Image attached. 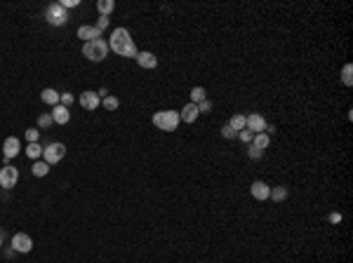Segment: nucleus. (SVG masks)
I'll list each match as a JSON object with an SVG mask.
<instances>
[{"label":"nucleus","instance_id":"nucleus-11","mask_svg":"<svg viewBox=\"0 0 353 263\" xmlns=\"http://www.w3.org/2000/svg\"><path fill=\"white\" fill-rule=\"evenodd\" d=\"M19 150H22L19 139H17V136H8L5 144H3V155H5V160H12L15 155H19Z\"/></svg>","mask_w":353,"mask_h":263},{"label":"nucleus","instance_id":"nucleus-24","mask_svg":"<svg viewBox=\"0 0 353 263\" xmlns=\"http://www.w3.org/2000/svg\"><path fill=\"white\" fill-rule=\"evenodd\" d=\"M341 82H344L346 87L353 85V66L351 64H346L344 68H341Z\"/></svg>","mask_w":353,"mask_h":263},{"label":"nucleus","instance_id":"nucleus-13","mask_svg":"<svg viewBox=\"0 0 353 263\" xmlns=\"http://www.w3.org/2000/svg\"><path fill=\"white\" fill-rule=\"evenodd\" d=\"M137 64L141 66V68H155L158 66V56L153 54V52H139L137 54Z\"/></svg>","mask_w":353,"mask_h":263},{"label":"nucleus","instance_id":"nucleus-28","mask_svg":"<svg viewBox=\"0 0 353 263\" xmlns=\"http://www.w3.org/2000/svg\"><path fill=\"white\" fill-rule=\"evenodd\" d=\"M222 136H224V139H236V136H238V132L231 130L229 124H224V127H222Z\"/></svg>","mask_w":353,"mask_h":263},{"label":"nucleus","instance_id":"nucleus-18","mask_svg":"<svg viewBox=\"0 0 353 263\" xmlns=\"http://www.w3.org/2000/svg\"><path fill=\"white\" fill-rule=\"evenodd\" d=\"M97 10H99L101 16H108L115 10V2L113 0H99V2H97Z\"/></svg>","mask_w":353,"mask_h":263},{"label":"nucleus","instance_id":"nucleus-31","mask_svg":"<svg viewBox=\"0 0 353 263\" xmlns=\"http://www.w3.org/2000/svg\"><path fill=\"white\" fill-rule=\"evenodd\" d=\"M59 104H62V106H66V108H69L71 104H73V94L64 92V94H62V99H59Z\"/></svg>","mask_w":353,"mask_h":263},{"label":"nucleus","instance_id":"nucleus-21","mask_svg":"<svg viewBox=\"0 0 353 263\" xmlns=\"http://www.w3.org/2000/svg\"><path fill=\"white\" fill-rule=\"evenodd\" d=\"M31 172H33V176H47V172H50V164L43 160V162H33V167H31Z\"/></svg>","mask_w":353,"mask_h":263},{"label":"nucleus","instance_id":"nucleus-9","mask_svg":"<svg viewBox=\"0 0 353 263\" xmlns=\"http://www.w3.org/2000/svg\"><path fill=\"white\" fill-rule=\"evenodd\" d=\"M250 193H252V198H254V200L264 202V200H269V195H271V186H269V184H266V181H254L252 186H250Z\"/></svg>","mask_w":353,"mask_h":263},{"label":"nucleus","instance_id":"nucleus-8","mask_svg":"<svg viewBox=\"0 0 353 263\" xmlns=\"http://www.w3.org/2000/svg\"><path fill=\"white\" fill-rule=\"evenodd\" d=\"M80 106H83L85 110H97L99 108V104H101V99H99V94H94L92 90H87V92H83L80 94Z\"/></svg>","mask_w":353,"mask_h":263},{"label":"nucleus","instance_id":"nucleus-10","mask_svg":"<svg viewBox=\"0 0 353 263\" xmlns=\"http://www.w3.org/2000/svg\"><path fill=\"white\" fill-rule=\"evenodd\" d=\"M245 127L250 132H254V134H259V132L266 130V120L259 113H250V116H245Z\"/></svg>","mask_w":353,"mask_h":263},{"label":"nucleus","instance_id":"nucleus-25","mask_svg":"<svg viewBox=\"0 0 353 263\" xmlns=\"http://www.w3.org/2000/svg\"><path fill=\"white\" fill-rule=\"evenodd\" d=\"M26 155H29L31 160H38V158H43V146H40V144H29Z\"/></svg>","mask_w":353,"mask_h":263},{"label":"nucleus","instance_id":"nucleus-29","mask_svg":"<svg viewBox=\"0 0 353 263\" xmlns=\"http://www.w3.org/2000/svg\"><path fill=\"white\" fill-rule=\"evenodd\" d=\"M54 120H52V116H47V113H43V116L38 118V124L40 127H43V130H47V127H50V124H52Z\"/></svg>","mask_w":353,"mask_h":263},{"label":"nucleus","instance_id":"nucleus-22","mask_svg":"<svg viewBox=\"0 0 353 263\" xmlns=\"http://www.w3.org/2000/svg\"><path fill=\"white\" fill-rule=\"evenodd\" d=\"M271 200H276V202H283L285 198H287V188L285 186H276V188H271V195H269Z\"/></svg>","mask_w":353,"mask_h":263},{"label":"nucleus","instance_id":"nucleus-34","mask_svg":"<svg viewBox=\"0 0 353 263\" xmlns=\"http://www.w3.org/2000/svg\"><path fill=\"white\" fill-rule=\"evenodd\" d=\"M78 5H80V0H64V2H62V8H64V10L78 8Z\"/></svg>","mask_w":353,"mask_h":263},{"label":"nucleus","instance_id":"nucleus-16","mask_svg":"<svg viewBox=\"0 0 353 263\" xmlns=\"http://www.w3.org/2000/svg\"><path fill=\"white\" fill-rule=\"evenodd\" d=\"M40 99L45 101V104H50V106H57L59 99H62V94L57 92V90H52V87H45V90L40 92Z\"/></svg>","mask_w":353,"mask_h":263},{"label":"nucleus","instance_id":"nucleus-2","mask_svg":"<svg viewBox=\"0 0 353 263\" xmlns=\"http://www.w3.org/2000/svg\"><path fill=\"white\" fill-rule=\"evenodd\" d=\"M151 122H153V127H158V130L162 132H174L176 127H179V110H158V113H153V118H151Z\"/></svg>","mask_w":353,"mask_h":263},{"label":"nucleus","instance_id":"nucleus-1","mask_svg":"<svg viewBox=\"0 0 353 263\" xmlns=\"http://www.w3.org/2000/svg\"><path fill=\"white\" fill-rule=\"evenodd\" d=\"M108 50H113L115 54L120 56H127V59H137L139 50L137 45H134V40H132L130 31L127 28H113V33H111V40H108Z\"/></svg>","mask_w":353,"mask_h":263},{"label":"nucleus","instance_id":"nucleus-4","mask_svg":"<svg viewBox=\"0 0 353 263\" xmlns=\"http://www.w3.org/2000/svg\"><path fill=\"white\" fill-rule=\"evenodd\" d=\"M45 19L52 26H64V24L69 22V12L62 8V2H52V5H47L45 10Z\"/></svg>","mask_w":353,"mask_h":263},{"label":"nucleus","instance_id":"nucleus-36","mask_svg":"<svg viewBox=\"0 0 353 263\" xmlns=\"http://www.w3.org/2000/svg\"><path fill=\"white\" fill-rule=\"evenodd\" d=\"M0 247H3V238H0Z\"/></svg>","mask_w":353,"mask_h":263},{"label":"nucleus","instance_id":"nucleus-3","mask_svg":"<svg viewBox=\"0 0 353 263\" xmlns=\"http://www.w3.org/2000/svg\"><path fill=\"white\" fill-rule=\"evenodd\" d=\"M83 54H85V59H90V62H104L108 54V42L101 38L92 40V42H85Z\"/></svg>","mask_w":353,"mask_h":263},{"label":"nucleus","instance_id":"nucleus-15","mask_svg":"<svg viewBox=\"0 0 353 263\" xmlns=\"http://www.w3.org/2000/svg\"><path fill=\"white\" fill-rule=\"evenodd\" d=\"M78 38H83L85 42H92V40L101 38V33L97 31L94 26H87V24H85V26H80V28H78Z\"/></svg>","mask_w":353,"mask_h":263},{"label":"nucleus","instance_id":"nucleus-33","mask_svg":"<svg viewBox=\"0 0 353 263\" xmlns=\"http://www.w3.org/2000/svg\"><path fill=\"white\" fill-rule=\"evenodd\" d=\"M108 26V16H99V22H97V26H94V28H97V31H104V28H106Z\"/></svg>","mask_w":353,"mask_h":263},{"label":"nucleus","instance_id":"nucleus-6","mask_svg":"<svg viewBox=\"0 0 353 263\" xmlns=\"http://www.w3.org/2000/svg\"><path fill=\"white\" fill-rule=\"evenodd\" d=\"M17 181H19V170L12 167V164H5V167L0 170V188L10 190V188L17 186Z\"/></svg>","mask_w":353,"mask_h":263},{"label":"nucleus","instance_id":"nucleus-32","mask_svg":"<svg viewBox=\"0 0 353 263\" xmlns=\"http://www.w3.org/2000/svg\"><path fill=\"white\" fill-rule=\"evenodd\" d=\"M247 155H250V158H252V160H259L261 155H264V150H259V148L250 146V150H247Z\"/></svg>","mask_w":353,"mask_h":263},{"label":"nucleus","instance_id":"nucleus-26","mask_svg":"<svg viewBox=\"0 0 353 263\" xmlns=\"http://www.w3.org/2000/svg\"><path fill=\"white\" fill-rule=\"evenodd\" d=\"M238 139H240V141H245V144H252L254 132H250V130L245 127V130H240V132H238Z\"/></svg>","mask_w":353,"mask_h":263},{"label":"nucleus","instance_id":"nucleus-7","mask_svg":"<svg viewBox=\"0 0 353 263\" xmlns=\"http://www.w3.org/2000/svg\"><path fill=\"white\" fill-rule=\"evenodd\" d=\"M12 249L19 252V254H29V252L33 249L31 235H26V232H17L15 238H12Z\"/></svg>","mask_w":353,"mask_h":263},{"label":"nucleus","instance_id":"nucleus-27","mask_svg":"<svg viewBox=\"0 0 353 263\" xmlns=\"http://www.w3.org/2000/svg\"><path fill=\"white\" fill-rule=\"evenodd\" d=\"M38 136H40V132L36 130V127L26 130V139H29V144H38Z\"/></svg>","mask_w":353,"mask_h":263},{"label":"nucleus","instance_id":"nucleus-30","mask_svg":"<svg viewBox=\"0 0 353 263\" xmlns=\"http://www.w3.org/2000/svg\"><path fill=\"white\" fill-rule=\"evenodd\" d=\"M210 110H212V101H200L198 104V113H210Z\"/></svg>","mask_w":353,"mask_h":263},{"label":"nucleus","instance_id":"nucleus-19","mask_svg":"<svg viewBox=\"0 0 353 263\" xmlns=\"http://www.w3.org/2000/svg\"><path fill=\"white\" fill-rule=\"evenodd\" d=\"M229 127L231 130H236V132L245 130V116H243V113H236V116L229 120Z\"/></svg>","mask_w":353,"mask_h":263},{"label":"nucleus","instance_id":"nucleus-23","mask_svg":"<svg viewBox=\"0 0 353 263\" xmlns=\"http://www.w3.org/2000/svg\"><path fill=\"white\" fill-rule=\"evenodd\" d=\"M101 106H104L106 110H115L118 106H120V101H118V96L108 94V96H104V99H101Z\"/></svg>","mask_w":353,"mask_h":263},{"label":"nucleus","instance_id":"nucleus-17","mask_svg":"<svg viewBox=\"0 0 353 263\" xmlns=\"http://www.w3.org/2000/svg\"><path fill=\"white\" fill-rule=\"evenodd\" d=\"M269 144H271V136L266 134V132H259V134H254V139H252V144H250V146L259 148V150H266V148H269Z\"/></svg>","mask_w":353,"mask_h":263},{"label":"nucleus","instance_id":"nucleus-20","mask_svg":"<svg viewBox=\"0 0 353 263\" xmlns=\"http://www.w3.org/2000/svg\"><path fill=\"white\" fill-rule=\"evenodd\" d=\"M208 99V92H205V87H193L191 90V104H196L198 106L200 101Z\"/></svg>","mask_w":353,"mask_h":263},{"label":"nucleus","instance_id":"nucleus-12","mask_svg":"<svg viewBox=\"0 0 353 263\" xmlns=\"http://www.w3.org/2000/svg\"><path fill=\"white\" fill-rule=\"evenodd\" d=\"M198 106H196V104H186L184 108L179 110V120H182V122H196V120H198Z\"/></svg>","mask_w":353,"mask_h":263},{"label":"nucleus","instance_id":"nucleus-14","mask_svg":"<svg viewBox=\"0 0 353 263\" xmlns=\"http://www.w3.org/2000/svg\"><path fill=\"white\" fill-rule=\"evenodd\" d=\"M52 120L57 124H66L71 120L69 108H66V106H62V104H57V106H54V110H52Z\"/></svg>","mask_w":353,"mask_h":263},{"label":"nucleus","instance_id":"nucleus-35","mask_svg":"<svg viewBox=\"0 0 353 263\" xmlns=\"http://www.w3.org/2000/svg\"><path fill=\"white\" fill-rule=\"evenodd\" d=\"M330 221H332V224H339V221H341V214H337V212L330 214Z\"/></svg>","mask_w":353,"mask_h":263},{"label":"nucleus","instance_id":"nucleus-5","mask_svg":"<svg viewBox=\"0 0 353 263\" xmlns=\"http://www.w3.org/2000/svg\"><path fill=\"white\" fill-rule=\"evenodd\" d=\"M64 155H66V146L64 144H50L47 148H43V158H45L47 164H57L59 160H64Z\"/></svg>","mask_w":353,"mask_h":263}]
</instances>
